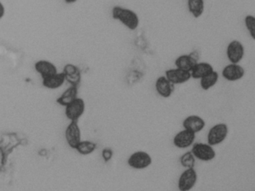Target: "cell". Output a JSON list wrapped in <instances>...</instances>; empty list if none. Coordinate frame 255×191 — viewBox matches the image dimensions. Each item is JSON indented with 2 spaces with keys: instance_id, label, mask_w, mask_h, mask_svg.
<instances>
[{
  "instance_id": "cell-1",
  "label": "cell",
  "mask_w": 255,
  "mask_h": 191,
  "mask_svg": "<svg viewBox=\"0 0 255 191\" xmlns=\"http://www.w3.org/2000/svg\"><path fill=\"white\" fill-rule=\"evenodd\" d=\"M111 14L113 19L119 21L130 31L137 29L139 25L140 19L138 14L131 9L116 5L112 9Z\"/></svg>"
},
{
  "instance_id": "cell-2",
  "label": "cell",
  "mask_w": 255,
  "mask_h": 191,
  "mask_svg": "<svg viewBox=\"0 0 255 191\" xmlns=\"http://www.w3.org/2000/svg\"><path fill=\"white\" fill-rule=\"evenodd\" d=\"M229 128L225 122H219L212 126L207 133V143L213 146L223 143L228 136Z\"/></svg>"
},
{
  "instance_id": "cell-3",
  "label": "cell",
  "mask_w": 255,
  "mask_h": 191,
  "mask_svg": "<svg viewBox=\"0 0 255 191\" xmlns=\"http://www.w3.org/2000/svg\"><path fill=\"white\" fill-rule=\"evenodd\" d=\"M153 163V158L148 152L138 150L129 155L128 164L130 168L136 170H145Z\"/></svg>"
},
{
  "instance_id": "cell-4",
  "label": "cell",
  "mask_w": 255,
  "mask_h": 191,
  "mask_svg": "<svg viewBox=\"0 0 255 191\" xmlns=\"http://www.w3.org/2000/svg\"><path fill=\"white\" fill-rule=\"evenodd\" d=\"M191 152L195 159L204 162H209L216 158V152L213 146L209 143H194Z\"/></svg>"
},
{
  "instance_id": "cell-5",
  "label": "cell",
  "mask_w": 255,
  "mask_h": 191,
  "mask_svg": "<svg viewBox=\"0 0 255 191\" xmlns=\"http://www.w3.org/2000/svg\"><path fill=\"white\" fill-rule=\"evenodd\" d=\"M198 182V173L195 168L185 169L179 176L177 188L180 191H189L193 189Z\"/></svg>"
},
{
  "instance_id": "cell-6",
  "label": "cell",
  "mask_w": 255,
  "mask_h": 191,
  "mask_svg": "<svg viewBox=\"0 0 255 191\" xmlns=\"http://www.w3.org/2000/svg\"><path fill=\"white\" fill-rule=\"evenodd\" d=\"M226 55L230 63L239 64L245 56V47L238 40H233L226 48Z\"/></svg>"
},
{
  "instance_id": "cell-7",
  "label": "cell",
  "mask_w": 255,
  "mask_h": 191,
  "mask_svg": "<svg viewBox=\"0 0 255 191\" xmlns=\"http://www.w3.org/2000/svg\"><path fill=\"white\" fill-rule=\"evenodd\" d=\"M86 110V103L83 98H76L72 102L65 106V116L71 121H78Z\"/></svg>"
},
{
  "instance_id": "cell-8",
  "label": "cell",
  "mask_w": 255,
  "mask_h": 191,
  "mask_svg": "<svg viewBox=\"0 0 255 191\" xmlns=\"http://www.w3.org/2000/svg\"><path fill=\"white\" fill-rule=\"evenodd\" d=\"M196 134L183 128L181 131L177 132L173 138V144L178 149H187L191 147L195 143Z\"/></svg>"
},
{
  "instance_id": "cell-9",
  "label": "cell",
  "mask_w": 255,
  "mask_h": 191,
  "mask_svg": "<svg viewBox=\"0 0 255 191\" xmlns=\"http://www.w3.org/2000/svg\"><path fill=\"white\" fill-rule=\"evenodd\" d=\"M246 74L245 69L239 64L230 63L224 67L222 76L228 82H234L241 80Z\"/></svg>"
},
{
  "instance_id": "cell-10",
  "label": "cell",
  "mask_w": 255,
  "mask_h": 191,
  "mask_svg": "<svg viewBox=\"0 0 255 191\" xmlns=\"http://www.w3.org/2000/svg\"><path fill=\"white\" fill-rule=\"evenodd\" d=\"M81 130L78 121H71L65 130V139L70 147L75 149L82 139Z\"/></svg>"
},
{
  "instance_id": "cell-11",
  "label": "cell",
  "mask_w": 255,
  "mask_h": 191,
  "mask_svg": "<svg viewBox=\"0 0 255 191\" xmlns=\"http://www.w3.org/2000/svg\"><path fill=\"white\" fill-rule=\"evenodd\" d=\"M155 90L158 95L162 98H168L174 94L175 85L170 82L165 76H161L155 82Z\"/></svg>"
},
{
  "instance_id": "cell-12",
  "label": "cell",
  "mask_w": 255,
  "mask_h": 191,
  "mask_svg": "<svg viewBox=\"0 0 255 191\" xmlns=\"http://www.w3.org/2000/svg\"><path fill=\"white\" fill-rule=\"evenodd\" d=\"M165 76L175 85L186 83L192 79L190 72L181 70L177 67L167 70L165 73Z\"/></svg>"
},
{
  "instance_id": "cell-13",
  "label": "cell",
  "mask_w": 255,
  "mask_h": 191,
  "mask_svg": "<svg viewBox=\"0 0 255 191\" xmlns=\"http://www.w3.org/2000/svg\"><path fill=\"white\" fill-rule=\"evenodd\" d=\"M206 126V122L201 116L192 114L186 116L183 121V128L189 130L195 134L201 132Z\"/></svg>"
},
{
  "instance_id": "cell-14",
  "label": "cell",
  "mask_w": 255,
  "mask_h": 191,
  "mask_svg": "<svg viewBox=\"0 0 255 191\" xmlns=\"http://www.w3.org/2000/svg\"><path fill=\"white\" fill-rule=\"evenodd\" d=\"M64 76L65 82H68L71 86H78L81 82V72L78 67L73 64H68L64 67Z\"/></svg>"
},
{
  "instance_id": "cell-15",
  "label": "cell",
  "mask_w": 255,
  "mask_h": 191,
  "mask_svg": "<svg viewBox=\"0 0 255 191\" xmlns=\"http://www.w3.org/2000/svg\"><path fill=\"white\" fill-rule=\"evenodd\" d=\"M37 73L41 75L42 79L50 77L58 73L57 67L53 63L47 60H40L35 64Z\"/></svg>"
},
{
  "instance_id": "cell-16",
  "label": "cell",
  "mask_w": 255,
  "mask_h": 191,
  "mask_svg": "<svg viewBox=\"0 0 255 191\" xmlns=\"http://www.w3.org/2000/svg\"><path fill=\"white\" fill-rule=\"evenodd\" d=\"M213 70H214V67L210 63L197 62L190 71L191 77L192 79H201Z\"/></svg>"
},
{
  "instance_id": "cell-17",
  "label": "cell",
  "mask_w": 255,
  "mask_h": 191,
  "mask_svg": "<svg viewBox=\"0 0 255 191\" xmlns=\"http://www.w3.org/2000/svg\"><path fill=\"white\" fill-rule=\"evenodd\" d=\"M197 62H198V60L195 57L192 56V55L184 54V55H180L176 58L174 64L177 68L190 72Z\"/></svg>"
},
{
  "instance_id": "cell-18",
  "label": "cell",
  "mask_w": 255,
  "mask_h": 191,
  "mask_svg": "<svg viewBox=\"0 0 255 191\" xmlns=\"http://www.w3.org/2000/svg\"><path fill=\"white\" fill-rule=\"evenodd\" d=\"M65 82V78L63 73H57L50 77L43 79L42 84L47 89L56 90L61 88Z\"/></svg>"
},
{
  "instance_id": "cell-19",
  "label": "cell",
  "mask_w": 255,
  "mask_h": 191,
  "mask_svg": "<svg viewBox=\"0 0 255 191\" xmlns=\"http://www.w3.org/2000/svg\"><path fill=\"white\" fill-rule=\"evenodd\" d=\"M78 95V88L76 86H71L66 90L59 98L56 101L58 104L62 106H67L70 103L72 102L76 98H77Z\"/></svg>"
},
{
  "instance_id": "cell-20",
  "label": "cell",
  "mask_w": 255,
  "mask_h": 191,
  "mask_svg": "<svg viewBox=\"0 0 255 191\" xmlns=\"http://www.w3.org/2000/svg\"><path fill=\"white\" fill-rule=\"evenodd\" d=\"M187 7L191 15L197 19L204 13L205 4L204 0H187Z\"/></svg>"
},
{
  "instance_id": "cell-21",
  "label": "cell",
  "mask_w": 255,
  "mask_h": 191,
  "mask_svg": "<svg viewBox=\"0 0 255 191\" xmlns=\"http://www.w3.org/2000/svg\"><path fill=\"white\" fill-rule=\"evenodd\" d=\"M219 75L216 70H213L204 77L201 78L200 80V86L204 91H209L215 86L219 82Z\"/></svg>"
},
{
  "instance_id": "cell-22",
  "label": "cell",
  "mask_w": 255,
  "mask_h": 191,
  "mask_svg": "<svg viewBox=\"0 0 255 191\" xmlns=\"http://www.w3.org/2000/svg\"><path fill=\"white\" fill-rule=\"evenodd\" d=\"M97 149V144L91 140H81L75 148L76 150L83 155H89L93 153Z\"/></svg>"
},
{
  "instance_id": "cell-23",
  "label": "cell",
  "mask_w": 255,
  "mask_h": 191,
  "mask_svg": "<svg viewBox=\"0 0 255 191\" xmlns=\"http://www.w3.org/2000/svg\"><path fill=\"white\" fill-rule=\"evenodd\" d=\"M195 161L196 159L191 151L185 152L180 158V165L185 169L194 168L195 166Z\"/></svg>"
},
{
  "instance_id": "cell-24",
  "label": "cell",
  "mask_w": 255,
  "mask_h": 191,
  "mask_svg": "<svg viewBox=\"0 0 255 191\" xmlns=\"http://www.w3.org/2000/svg\"><path fill=\"white\" fill-rule=\"evenodd\" d=\"M245 26L249 32V35L253 40H255V17L252 14H248L244 18Z\"/></svg>"
},
{
  "instance_id": "cell-25",
  "label": "cell",
  "mask_w": 255,
  "mask_h": 191,
  "mask_svg": "<svg viewBox=\"0 0 255 191\" xmlns=\"http://www.w3.org/2000/svg\"><path fill=\"white\" fill-rule=\"evenodd\" d=\"M113 157V150L111 148H104L102 151V158L104 162L107 163L111 161Z\"/></svg>"
},
{
  "instance_id": "cell-26",
  "label": "cell",
  "mask_w": 255,
  "mask_h": 191,
  "mask_svg": "<svg viewBox=\"0 0 255 191\" xmlns=\"http://www.w3.org/2000/svg\"><path fill=\"white\" fill-rule=\"evenodd\" d=\"M5 8L4 4L0 1V19H2L3 16H5Z\"/></svg>"
},
{
  "instance_id": "cell-27",
  "label": "cell",
  "mask_w": 255,
  "mask_h": 191,
  "mask_svg": "<svg viewBox=\"0 0 255 191\" xmlns=\"http://www.w3.org/2000/svg\"><path fill=\"white\" fill-rule=\"evenodd\" d=\"M77 0H65V2L68 3V4H72V3L76 2Z\"/></svg>"
}]
</instances>
